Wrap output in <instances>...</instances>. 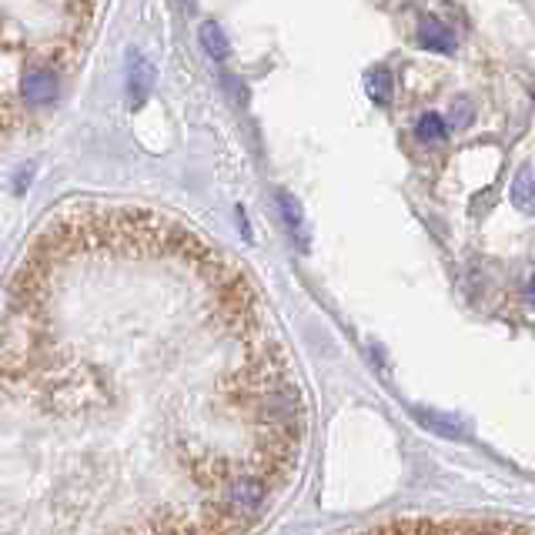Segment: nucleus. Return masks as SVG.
I'll return each instance as SVG.
<instances>
[{
	"label": "nucleus",
	"mask_w": 535,
	"mask_h": 535,
	"mask_svg": "<svg viewBox=\"0 0 535 535\" xmlns=\"http://www.w3.org/2000/svg\"><path fill=\"white\" fill-rule=\"evenodd\" d=\"M372 532L385 535H418V532H529V525L519 522H502V519H442V522H428V519H398V522H382L372 525Z\"/></svg>",
	"instance_id": "1"
},
{
	"label": "nucleus",
	"mask_w": 535,
	"mask_h": 535,
	"mask_svg": "<svg viewBox=\"0 0 535 535\" xmlns=\"http://www.w3.org/2000/svg\"><path fill=\"white\" fill-rule=\"evenodd\" d=\"M265 492H268V485H265L261 475H238V479L228 482L225 502H228L231 512L248 515V512H255L261 502H265Z\"/></svg>",
	"instance_id": "2"
},
{
	"label": "nucleus",
	"mask_w": 535,
	"mask_h": 535,
	"mask_svg": "<svg viewBox=\"0 0 535 535\" xmlns=\"http://www.w3.org/2000/svg\"><path fill=\"white\" fill-rule=\"evenodd\" d=\"M57 91H61V77H57L54 67H34V71L24 74L21 81V94L27 104L44 107L57 101Z\"/></svg>",
	"instance_id": "3"
},
{
	"label": "nucleus",
	"mask_w": 535,
	"mask_h": 535,
	"mask_svg": "<svg viewBox=\"0 0 535 535\" xmlns=\"http://www.w3.org/2000/svg\"><path fill=\"white\" fill-rule=\"evenodd\" d=\"M415 41H418V47L435 51V54H452L455 51V37H452L449 27H445V21H439V17H422V21H418Z\"/></svg>",
	"instance_id": "4"
},
{
	"label": "nucleus",
	"mask_w": 535,
	"mask_h": 535,
	"mask_svg": "<svg viewBox=\"0 0 535 535\" xmlns=\"http://www.w3.org/2000/svg\"><path fill=\"white\" fill-rule=\"evenodd\" d=\"M151 84H154L151 61L141 54H131V61H128V101H131V107H141L144 101H148Z\"/></svg>",
	"instance_id": "5"
},
{
	"label": "nucleus",
	"mask_w": 535,
	"mask_h": 535,
	"mask_svg": "<svg viewBox=\"0 0 535 535\" xmlns=\"http://www.w3.org/2000/svg\"><path fill=\"white\" fill-rule=\"evenodd\" d=\"M412 418L418 425H425L432 435H442V439H465V425L455 422L449 415H439L432 408H412Z\"/></svg>",
	"instance_id": "6"
},
{
	"label": "nucleus",
	"mask_w": 535,
	"mask_h": 535,
	"mask_svg": "<svg viewBox=\"0 0 535 535\" xmlns=\"http://www.w3.org/2000/svg\"><path fill=\"white\" fill-rule=\"evenodd\" d=\"M512 204L525 214H535V161L515 174L512 181Z\"/></svg>",
	"instance_id": "7"
},
{
	"label": "nucleus",
	"mask_w": 535,
	"mask_h": 535,
	"mask_svg": "<svg viewBox=\"0 0 535 535\" xmlns=\"http://www.w3.org/2000/svg\"><path fill=\"white\" fill-rule=\"evenodd\" d=\"M201 47L208 51L211 61H218V64L228 61V51H231V47H228V37H225V31H221V27L214 24V21H204V24H201Z\"/></svg>",
	"instance_id": "8"
},
{
	"label": "nucleus",
	"mask_w": 535,
	"mask_h": 535,
	"mask_svg": "<svg viewBox=\"0 0 535 535\" xmlns=\"http://www.w3.org/2000/svg\"><path fill=\"white\" fill-rule=\"evenodd\" d=\"M392 71H385V67H372V71L365 74V94L372 97L375 104H388L392 101Z\"/></svg>",
	"instance_id": "9"
},
{
	"label": "nucleus",
	"mask_w": 535,
	"mask_h": 535,
	"mask_svg": "<svg viewBox=\"0 0 535 535\" xmlns=\"http://www.w3.org/2000/svg\"><path fill=\"white\" fill-rule=\"evenodd\" d=\"M415 134L422 141L435 144V141H445V134H449V124H445V118H439L435 111H428V114H422V118H418Z\"/></svg>",
	"instance_id": "10"
},
{
	"label": "nucleus",
	"mask_w": 535,
	"mask_h": 535,
	"mask_svg": "<svg viewBox=\"0 0 535 535\" xmlns=\"http://www.w3.org/2000/svg\"><path fill=\"white\" fill-rule=\"evenodd\" d=\"M278 208L281 214H285V225L295 231V235H301V221H305V211H301L298 198L291 191H278Z\"/></svg>",
	"instance_id": "11"
},
{
	"label": "nucleus",
	"mask_w": 535,
	"mask_h": 535,
	"mask_svg": "<svg viewBox=\"0 0 535 535\" xmlns=\"http://www.w3.org/2000/svg\"><path fill=\"white\" fill-rule=\"evenodd\" d=\"M469 118H472V104H469V97H459V101L452 104V128H465L469 124Z\"/></svg>",
	"instance_id": "12"
},
{
	"label": "nucleus",
	"mask_w": 535,
	"mask_h": 535,
	"mask_svg": "<svg viewBox=\"0 0 535 535\" xmlns=\"http://www.w3.org/2000/svg\"><path fill=\"white\" fill-rule=\"evenodd\" d=\"M529 295L535 298V275H532V281H529Z\"/></svg>",
	"instance_id": "13"
},
{
	"label": "nucleus",
	"mask_w": 535,
	"mask_h": 535,
	"mask_svg": "<svg viewBox=\"0 0 535 535\" xmlns=\"http://www.w3.org/2000/svg\"><path fill=\"white\" fill-rule=\"evenodd\" d=\"M181 4H184V7H191V0H181Z\"/></svg>",
	"instance_id": "14"
}]
</instances>
